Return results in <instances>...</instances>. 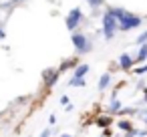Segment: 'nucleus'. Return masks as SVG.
Wrapping results in <instances>:
<instances>
[{
  "mask_svg": "<svg viewBox=\"0 0 147 137\" xmlns=\"http://www.w3.org/2000/svg\"><path fill=\"white\" fill-rule=\"evenodd\" d=\"M87 2H89L93 8H97V6H101V4H103V0H87Z\"/></svg>",
  "mask_w": 147,
  "mask_h": 137,
  "instance_id": "nucleus-15",
  "label": "nucleus"
},
{
  "mask_svg": "<svg viewBox=\"0 0 147 137\" xmlns=\"http://www.w3.org/2000/svg\"><path fill=\"white\" fill-rule=\"evenodd\" d=\"M109 83H111V75H109V73L101 75V81H99V89H101V91H105V89L109 87Z\"/></svg>",
  "mask_w": 147,
  "mask_h": 137,
  "instance_id": "nucleus-7",
  "label": "nucleus"
},
{
  "mask_svg": "<svg viewBox=\"0 0 147 137\" xmlns=\"http://www.w3.org/2000/svg\"><path fill=\"white\" fill-rule=\"evenodd\" d=\"M117 28H119V20H117V18L107 10V12L103 14V34H105V38H107V40H111Z\"/></svg>",
  "mask_w": 147,
  "mask_h": 137,
  "instance_id": "nucleus-1",
  "label": "nucleus"
},
{
  "mask_svg": "<svg viewBox=\"0 0 147 137\" xmlns=\"http://www.w3.org/2000/svg\"><path fill=\"white\" fill-rule=\"evenodd\" d=\"M119 109H121V105H119V101H117V99H115V101H113V103H111V107H109V113H111V111H113V113H115V111H119Z\"/></svg>",
  "mask_w": 147,
  "mask_h": 137,
  "instance_id": "nucleus-13",
  "label": "nucleus"
},
{
  "mask_svg": "<svg viewBox=\"0 0 147 137\" xmlns=\"http://www.w3.org/2000/svg\"><path fill=\"white\" fill-rule=\"evenodd\" d=\"M109 123H111V121H109V119H107V117H101V119H99V121H97V125H99V127H107V125H109Z\"/></svg>",
  "mask_w": 147,
  "mask_h": 137,
  "instance_id": "nucleus-14",
  "label": "nucleus"
},
{
  "mask_svg": "<svg viewBox=\"0 0 147 137\" xmlns=\"http://www.w3.org/2000/svg\"><path fill=\"white\" fill-rule=\"evenodd\" d=\"M141 24V16H135L131 12H125V16L119 20V28L121 30H131V28H137Z\"/></svg>",
  "mask_w": 147,
  "mask_h": 137,
  "instance_id": "nucleus-2",
  "label": "nucleus"
},
{
  "mask_svg": "<svg viewBox=\"0 0 147 137\" xmlns=\"http://www.w3.org/2000/svg\"><path fill=\"white\" fill-rule=\"evenodd\" d=\"M119 67H121V69H131V67H133V57L127 55V53H123V55L119 57Z\"/></svg>",
  "mask_w": 147,
  "mask_h": 137,
  "instance_id": "nucleus-5",
  "label": "nucleus"
},
{
  "mask_svg": "<svg viewBox=\"0 0 147 137\" xmlns=\"http://www.w3.org/2000/svg\"><path fill=\"white\" fill-rule=\"evenodd\" d=\"M101 137H105V135H101Z\"/></svg>",
  "mask_w": 147,
  "mask_h": 137,
  "instance_id": "nucleus-23",
  "label": "nucleus"
},
{
  "mask_svg": "<svg viewBox=\"0 0 147 137\" xmlns=\"http://www.w3.org/2000/svg\"><path fill=\"white\" fill-rule=\"evenodd\" d=\"M51 133H53L51 129H42V133H40V137H51Z\"/></svg>",
  "mask_w": 147,
  "mask_h": 137,
  "instance_id": "nucleus-18",
  "label": "nucleus"
},
{
  "mask_svg": "<svg viewBox=\"0 0 147 137\" xmlns=\"http://www.w3.org/2000/svg\"><path fill=\"white\" fill-rule=\"evenodd\" d=\"M45 79H47L49 85H55V83H57V73H53V71H45Z\"/></svg>",
  "mask_w": 147,
  "mask_h": 137,
  "instance_id": "nucleus-9",
  "label": "nucleus"
},
{
  "mask_svg": "<svg viewBox=\"0 0 147 137\" xmlns=\"http://www.w3.org/2000/svg\"><path fill=\"white\" fill-rule=\"evenodd\" d=\"M145 117H147V111H145Z\"/></svg>",
  "mask_w": 147,
  "mask_h": 137,
  "instance_id": "nucleus-22",
  "label": "nucleus"
},
{
  "mask_svg": "<svg viewBox=\"0 0 147 137\" xmlns=\"http://www.w3.org/2000/svg\"><path fill=\"white\" fill-rule=\"evenodd\" d=\"M87 73H89V65H79L75 69V79H83Z\"/></svg>",
  "mask_w": 147,
  "mask_h": 137,
  "instance_id": "nucleus-6",
  "label": "nucleus"
},
{
  "mask_svg": "<svg viewBox=\"0 0 147 137\" xmlns=\"http://www.w3.org/2000/svg\"><path fill=\"white\" fill-rule=\"evenodd\" d=\"M61 137H73V135H61Z\"/></svg>",
  "mask_w": 147,
  "mask_h": 137,
  "instance_id": "nucleus-20",
  "label": "nucleus"
},
{
  "mask_svg": "<svg viewBox=\"0 0 147 137\" xmlns=\"http://www.w3.org/2000/svg\"><path fill=\"white\" fill-rule=\"evenodd\" d=\"M145 95H147V87H145Z\"/></svg>",
  "mask_w": 147,
  "mask_h": 137,
  "instance_id": "nucleus-21",
  "label": "nucleus"
},
{
  "mask_svg": "<svg viewBox=\"0 0 147 137\" xmlns=\"http://www.w3.org/2000/svg\"><path fill=\"white\" fill-rule=\"evenodd\" d=\"M71 40H73V45H75V49L83 55V53H89L91 51V43L87 40V36L85 34H81V32H73V36H71Z\"/></svg>",
  "mask_w": 147,
  "mask_h": 137,
  "instance_id": "nucleus-3",
  "label": "nucleus"
},
{
  "mask_svg": "<svg viewBox=\"0 0 147 137\" xmlns=\"http://www.w3.org/2000/svg\"><path fill=\"white\" fill-rule=\"evenodd\" d=\"M137 61H141V63H145V61H147V43L139 47V55H137Z\"/></svg>",
  "mask_w": 147,
  "mask_h": 137,
  "instance_id": "nucleus-8",
  "label": "nucleus"
},
{
  "mask_svg": "<svg viewBox=\"0 0 147 137\" xmlns=\"http://www.w3.org/2000/svg\"><path fill=\"white\" fill-rule=\"evenodd\" d=\"M0 38H4V30L2 28H0Z\"/></svg>",
  "mask_w": 147,
  "mask_h": 137,
  "instance_id": "nucleus-19",
  "label": "nucleus"
},
{
  "mask_svg": "<svg viewBox=\"0 0 147 137\" xmlns=\"http://www.w3.org/2000/svg\"><path fill=\"white\" fill-rule=\"evenodd\" d=\"M135 73H137V75H143V73H147V65H143V67H137V69H135Z\"/></svg>",
  "mask_w": 147,
  "mask_h": 137,
  "instance_id": "nucleus-16",
  "label": "nucleus"
},
{
  "mask_svg": "<svg viewBox=\"0 0 147 137\" xmlns=\"http://www.w3.org/2000/svg\"><path fill=\"white\" fill-rule=\"evenodd\" d=\"M145 43H147V30H145V32H141V34L137 36V45H139V47H141V45H145Z\"/></svg>",
  "mask_w": 147,
  "mask_h": 137,
  "instance_id": "nucleus-12",
  "label": "nucleus"
},
{
  "mask_svg": "<svg viewBox=\"0 0 147 137\" xmlns=\"http://www.w3.org/2000/svg\"><path fill=\"white\" fill-rule=\"evenodd\" d=\"M61 105H65V107L69 105V97H67V95H63V97H61Z\"/></svg>",
  "mask_w": 147,
  "mask_h": 137,
  "instance_id": "nucleus-17",
  "label": "nucleus"
},
{
  "mask_svg": "<svg viewBox=\"0 0 147 137\" xmlns=\"http://www.w3.org/2000/svg\"><path fill=\"white\" fill-rule=\"evenodd\" d=\"M69 85H71V87H85V79H75V77H73V79L69 81Z\"/></svg>",
  "mask_w": 147,
  "mask_h": 137,
  "instance_id": "nucleus-10",
  "label": "nucleus"
},
{
  "mask_svg": "<svg viewBox=\"0 0 147 137\" xmlns=\"http://www.w3.org/2000/svg\"><path fill=\"white\" fill-rule=\"evenodd\" d=\"M119 129H123V131L127 133V131H131L133 127H131V123H129V121H119Z\"/></svg>",
  "mask_w": 147,
  "mask_h": 137,
  "instance_id": "nucleus-11",
  "label": "nucleus"
},
{
  "mask_svg": "<svg viewBox=\"0 0 147 137\" xmlns=\"http://www.w3.org/2000/svg\"><path fill=\"white\" fill-rule=\"evenodd\" d=\"M81 20H83V12H81V8H73V10L69 12V16H67V28H69V30H75V28L79 26Z\"/></svg>",
  "mask_w": 147,
  "mask_h": 137,
  "instance_id": "nucleus-4",
  "label": "nucleus"
}]
</instances>
